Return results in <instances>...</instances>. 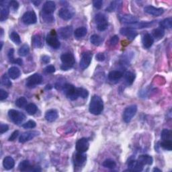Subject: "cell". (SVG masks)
<instances>
[{
  "instance_id": "30",
  "label": "cell",
  "mask_w": 172,
  "mask_h": 172,
  "mask_svg": "<svg viewBox=\"0 0 172 172\" xmlns=\"http://www.w3.org/2000/svg\"><path fill=\"white\" fill-rule=\"evenodd\" d=\"M123 73L120 71H112L108 74V79L110 81H117L123 77Z\"/></svg>"
},
{
  "instance_id": "46",
  "label": "cell",
  "mask_w": 172,
  "mask_h": 172,
  "mask_svg": "<svg viewBox=\"0 0 172 172\" xmlns=\"http://www.w3.org/2000/svg\"><path fill=\"white\" fill-rule=\"evenodd\" d=\"M79 91H80V97H82V98H87L88 96H89V92L84 88H79Z\"/></svg>"
},
{
  "instance_id": "41",
  "label": "cell",
  "mask_w": 172,
  "mask_h": 172,
  "mask_svg": "<svg viewBox=\"0 0 172 172\" xmlns=\"http://www.w3.org/2000/svg\"><path fill=\"white\" fill-rule=\"evenodd\" d=\"M161 147L164 148V149L167 151H171L172 148V142L171 140H163L161 143Z\"/></svg>"
},
{
  "instance_id": "34",
  "label": "cell",
  "mask_w": 172,
  "mask_h": 172,
  "mask_svg": "<svg viewBox=\"0 0 172 172\" xmlns=\"http://www.w3.org/2000/svg\"><path fill=\"white\" fill-rule=\"evenodd\" d=\"M103 39L99 35L97 34H93L90 37V42L92 45L95 46H99L101 45V43L102 42Z\"/></svg>"
},
{
  "instance_id": "14",
  "label": "cell",
  "mask_w": 172,
  "mask_h": 172,
  "mask_svg": "<svg viewBox=\"0 0 172 172\" xmlns=\"http://www.w3.org/2000/svg\"><path fill=\"white\" fill-rule=\"evenodd\" d=\"M87 160V157L86 155H84L83 153H78L73 155V161L74 166L75 167H81L83 166Z\"/></svg>"
},
{
  "instance_id": "57",
  "label": "cell",
  "mask_w": 172,
  "mask_h": 172,
  "mask_svg": "<svg viewBox=\"0 0 172 172\" xmlns=\"http://www.w3.org/2000/svg\"><path fill=\"white\" fill-rule=\"evenodd\" d=\"M41 61H42V62H43V63L47 64V63H49V62H50V57H49V56L44 55L43 57H42V58H41Z\"/></svg>"
},
{
  "instance_id": "49",
  "label": "cell",
  "mask_w": 172,
  "mask_h": 172,
  "mask_svg": "<svg viewBox=\"0 0 172 172\" xmlns=\"http://www.w3.org/2000/svg\"><path fill=\"white\" fill-rule=\"evenodd\" d=\"M44 71H45V73H47V74L53 73L54 71H55V67H54L53 65H49V66H47V67L45 68Z\"/></svg>"
},
{
  "instance_id": "47",
  "label": "cell",
  "mask_w": 172,
  "mask_h": 172,
  "mask_svg": "<svg viewBox=\"0 0 172 172\" xmlns=\"http://www.w3.org/2000/svg\"><path fill=\"white\" fill-rule=\"evenodd\" d=\"M42 18L46 22H48V23L53 22L54 19L52 15H47V14H43Z\"/></svg>"
},
{
  "instance_id": "31",
  "label": "cell",
  "mask_w": 172,
  "mask_h": 172,
  "mask_svg": "<svg viewBox=\"0 0 172 172\" xmlns=\"http://www.w3.org/2000/svg\"><path fill=\"white\" fill-rule=\"evenodd\" d=\"M10 13V10L7 6H3L1 4V14H0V20L1 22L5 21L8 18Z\"/></svg>"
},
{
  "instance_id": "8",
  "label": "cell",
  "mask_w": 172,
  "mask_h": 172,
  "mask_svg": "<svg viewBox=\"0 0 172 172\" xmlns=\"http://www.w3.org/2000/svg\"><path fill=\"white\" fill-rule=\"evenodd\" d=\"M46 42L47 44L54 49H59L61 44L60 42L58 41V38L57 37V35L55 32L54 30H52L51 32L48 34L47 37H46Z\"/></svg>"
},
{
  "instance_id": "55",
  "label": "cell",
  "mask_w": 172,
  "mask_h": 172,
  "mask_svg": "<svg viewBox=\"0 0 172 172\" xmlns=\"http://www.w3.org/2000/svg\"><path fill=\"white\" fill-rule=\"evenodd\" d=\"M19 135V131H14L12 134L11 135V136H10V138H9V140L10 141H13V140H15L16 139V138L18 137Z\"/></svg>"
},
{
  "instance_id": "11",
  "label": "cell",
  "mask_w": 172,
  "mask_h": 172,
  "mask_svg": "<svg viewBox=\"0 0 172 172\" xmlns=\"http://www.w3.org/2000/svg\"><path fill=\"white\" fill-rule=\"evenodd\" d=\"M92 59V53L90 51L85 52L82 54V57L80 62V67L84 70L87 69L91 63Z\"/></svg>"
},
{
  "instance_id": "20",
  "label": "cell",
  "mask_w": 172,
  "mask_h": 172,
  "mask_svg": "<svg viewBox=\"0 0 172 172\" xmlns=\"http://www.w3.org/2000/svg\"><path fill=\"white\" fill-rule=\"evenodd\" d=\"M120 21L122 22L123 24L131 25L139 22V18H136V16H134V15L127 14L122 16V18H120Z\"/></svg>"
},
{
  "instance_id": "53",
  "label": "cell",
  "mask_w": 172,
  "mask_h": 172,
  "mask_svg": "<svg viewBox=\"0 0 172 172\" xmlns=\"http://www.w3.org/2000/svg\"><path fill=\"white\" fill-rule=\"evenodd\" d=\"M9 6L14 10H17L19 7V3L16 1H11L9 3Z\"/></svg>"
},
{
  "instance_id": "6",
  "label": "cell",
  "mask_w": 172,
  "mask_h": 172,
  "mask_svg": "<svg viewBox=\"0 0 172 172\" xmlns=\"http://www.w3.org/2000/svg\"><path fill=\"white\" fill-rule=\"evenodd\" d=\"M137 111L136 105H131L125 108L123 112V120L126 123H129Z\"/></svg>"
},
{
  "instance_id": "25",
  "label": "cell",
  "mask_w": 172,
  "mask_h": 172,
  "mask_svg": "<svg viewBox=\"0 0 172 172\" xmlns=\"http://www.w3.org/2000/svg\"><path fill=\"white\" fill-rule=\"evenodd\" d=\"M58 117V112L56 110H50L46 112L45 114L46 120L49 123H53L55 121Z\"/></svg>"
},
{
  "instance_id": "3",
  "label": "cell",
  "mask_w": 172,
  "mask_h": 172,
  "mask_svg": "<svg viewBox=\"0 0 172 172\" xmlns=\"http://www.w3.org/2000/svg\"><path fill=\"white\" fill-rule=\"evenodd\" d=\"M61 60L62 62L61 68L63 71H67V70L71 69L75 64V57L73 54L70 53L62 54L61 56Z\"/></svg>"
},
{
  "instance_id": "21",
  "label": "cell",
  "mask_w": 172,
  "mask_h": 172,
  "mask_svg": "<svg viewBox=\"0 0 172 172\" xmlns=\"http://www.w3.org/2000/svg\"><path fill=\"white\" fill-rule=\"evenodd\" d=\"M128 169L130 171H141L143 170L144 166L141 163H140L138 160H132L128 163Z\"/></svg>"
},
{
  "instance_id": "35",
  "label": "cell",
  "mask_w": 172,
  "mask_h": 172,
  "mask_svg": "<svg viewBox=\"0 0 172 172\" xmlns=\"http://www.w3.org/2000/svg\"><path fill=\"white\" fill-rule=\"evenodd\" d=\"M124 79L125 81L128 85H131L133 83L135 80V75L131 71H127L124 74Z\"/></svg>"
},
{
  "instance_id": "38",
  "label": "cell",
  "mask_w": 172,
  "mask_h": 172,
  "mask_svg": "<svg viewBox=\"0 0 172 172\" xmlns=\"http://www.w3.org/2000/svg\"><path fill=\"white\" fill-rule=\"evenodd\" d=\"M30 49L28 45H22L19 49L18 50V54L21 57H26L29 53Z\"/></svg>"
},
{
  "instance_id": "24",
  "label": "cell",
  "mask_w": 172,
  "mask_h": 172,
  "mask_svg": "<svg viewBox=\"0 0 172 172\" xmlns=\"http://www.w3.org/2000/svg\"><path fill=\"white\" fill-rule=\"evenodd\" d=\"M154 21L152 22H139L135 24L129 25V27L132 28H149L150 26L154 24Z\"/></svg>"
},
{
  "instance_id": "40",
  "label": "cell",
  "mask_w": 172,
  "mask_h": 172,
  "mask_svg": "<svg viewBox=\"0 0 172 172\" xmlns=\"http://www.w3.org/2000/svg\"><path fill=\"white\" fill-rule=\"evenodd\" d=\"M161 137L162 140H171V131L168 129H163L161 132Z\"/></svg>"
},
{
  "instance_id": "39",
  "label": "cell",
  "mask_w": 172,
  "mask_h": 172,
  "mask_svg": "<svg viewBox=\"0 0 172 172\" xmlns=\"http://www.w3.org/2000/svg\"><path fill=\"white\" fill-rule=\"evenodd\" d=\"M10 38L15 45H19L21 43V38L16 32H12L10 34Z\"/></svg>"
},
{
  "instance_id": "32",
  "label": "cell",
  "mask_w": 172,
  "mask_h": 172,
  "mask_svg": "<svg viewBox=\"0 0 172 172\" xmlns=\"http://www.w3.org/2000/svg\"><path fill=\"white\" fill-rule=\"evenodd\" d=\"M88 30L85 27H80V28H77L75 32H74V35L76 38H81L82 37H85L87 34Z\"/></svg>"
},
{
  "instance_id": "10",
  "label": "cell",
  "mask_w": 172,
  "mask_h": 172,
  "mask_svg": "<svg viewBox=\"0 0 172 172\" xmlns=\"http://www.w3.org/2000/svg\"><path fill=\"white\" fill-rule=\"evenodd\" d=\"M89 147V140L86 138H81L77 141L75 144L76 151L78 153H84L88 150Z\"/></svg>"
},
{
  "instance_id": "54",
  "label": "cell",
  "mask_w": 172,
  "mask_h": 172,
  "mask_svg": "<svg viewBox=\"0 0 172 172\" xmlns=\"http://www.w3.org/2000/svg\"><path fill=\"white\" fill-rule=\"evenodd\" d=\"M9 130V127L7 124H1V127H0V133L3 134L4 132H7Z\"/></svg>"
},
{
  "instance_id": "33",
  "label": "cell",
  "mask_w": 172,
  "mask_h": 172,
  "mask_svg": "<svg viewBox=\"0 0 172 172\" xmlns=\"http://www.w3.org/2000/svg\"><path fill=\"white\" fill-rule=\"evenodd\" d=\"M159 26L162 29H170L172 27V19L168 18L164 19L163 20L160 22Z\"/></svg>"
},
{
  "instance_id": "44",
  "label": "cell",
  "mask_w": 172,
  "mask_h": 172,
  "mask_svg": "<svg viewBox=\"0 0 172 172\" xmlns=\"http://www.w3.org/2000/svg\"><path fill=\"white\" fill-rule=\"evenodd\" d=\"M122 2H112L111 3H110V5L107 8H106V10L107 11H109V12H111V11H114L116 8H117V7H118V6H119V3H121Z\"/></svg>"
},
{
  "instance_id": "36",
  "label": "cell",
  "mask_w": 172,
  "mask_h": 172,
  "mask_svg": "<svg viewBox=\"0 0 172 172\" xmlns=\"http://www.w3.org/2000/svg\"><path fill=\"white\" fill-rule=\"evenodd\" d=\"M26 111L30 115H34L37 112V107L34 104L30 103L26 105Z\"/></svg>"
},
{
  "instance_id": "23",
  "label": "cell",
  "mask_w": 172,
  "mask_h": 172,
  "mask_svg": "<svg viewBox=\"0 0 172 172\" xmlns=\"http://www.w3.org/2000/svg\"><path fill=\"white\" fill-rule=\"evenodd\" d=\"M32 43L34 47L37 49H41L44 46V40L43 38L39 34L34 35L32 38Z\"/></svg>"
},
{
  "instance_id": "58",
  "label": "cell",
  "mask_w": 172,
  "mask_h": 172,
  "mask_svg": "<svg viewBox=\"0 0 172 172\" xmlns=\"http://www.w3.org/2000/svg\"><path fill=\"white\" fill-rule=\"evenodd\" d=\"M13 63L14 64H17V65H23V61H22V59H21V58H15Z\"/></svg>"
},
{
  "instance_id": "61",
  "label": "cell",
  "mask_w": 172,
  "mask_h": 172,
  "mask_svg": "<svg viewBox=\"0 0 172 172\" xmlns=\"http://www.w3.org/2000/svg\"><path fill=\"white\" fill-rule=\"evenodd\" d=\"M3 30L2 29V30H1V37L3 36Z\"/></svg>"
},
{
  "instance_id": "18",
  "label": "cell",
  "mask_w": 172,
  "mask_h": 172,
  "mask_svg": "<svg viewBox=\"0 0 172 172\" xmlns=\"http://www.w3.org/2000/svg\"><path fill=\"white\" fill-rule=\"evenodd\" d=\"M73 33V28L71 26H67L58 29V35L62 39H68L71 37Z\"/></svg>"
},
{
  "instance_id": "2",
  "label": "cell",
  "mask_w": 172,
  "mask_h": 172,
  "mask_svg": "<svg viewBox=\"0 0 172 172\" xmlns=\"http://www.w3.org/2000/svg\"><path fill=\"white\" fill-rule=\"evenodd\" d=\"M62 89L66 97L70 100H75L78 97H80L79 88H75V86L72 84H64Z\"/></svg>"
},
{
  "instance_id": "9",
  "label": "cell",
  "mask_w": 172,
  "mask_h": 172,
  "mask_svg": "<svg viewBox=\"0 0 172 172\" xmlns=\"http://www.w3.org/2000/svg\"><path fill=\"white\" fill-rule=\"evenodd\" d=\"M22 20L23 23H24L25 24H34L37 22V15L34 11H26V12L24 13V15H22Z\"/></svg>"
},
{
  "instance_id": "42",
  "label": "cell",
  "mask_w": 172,
  "mask_h": 172,
  "mask_svg": "<svg viewBox=\"0 0 172 172\" xmlns=\"http://www.w3.org/2000/svg\"><path fill=\"white\" fill-rule=\"evenodd\" d=\"M27 104V100L24 97H20L15 101V105L18 108H23Z\"/></svg>"
},
{
  "instance_id": "7",
  "label": "cell",
  "mask_w": 172,
  "mask_h": 172,
  "mask_svg": "<svg viewBox=\"0 0 172 172\" xmlns=\"http://www.w3.org/2000/svg\"><path fill=\"white\" fill-rule=\"evenodd\" d=\"M42 82V76L38 73L33 74L26 80V86L28 88H34Z\"/></svg>"
},
{
  "instance_id": "26",
  "label": "cell",
  "mask_w": 172,
  "mask_h": 172,
  "mask_svg": "<svg viewBox=\"0 0 172 172\" xmlns=\"http://www.w3.org/2000/svg\"><path fill=\"white\" fill-rule=\"evenodd\" d=\"M3 166L4 168L7 170H11L15 166V161L14 159L10 157V156H7L3 159Z\"/></svg>"
},
{
  "instance_id": "48",
  "label": "cell",
  "mask_w": 172,
  "mask_h": 172,
  "mask_svg": "<svg viewBox=\"0 0 172 172\" xmlns=\"http://www.w3.org/2000/svg\"><path fill=\"white\" fill-rule=\"evenodd\" d=\"M14 50L13 49H10L8 51V53H7V57H8V58L10 61L11 62V63H13L14 60L15 58H14Z\"/></svg>"
},
{
  "instance_id": "16",
  "label": "cell",
  "mask_w": 172,
  "mask_h": 172,
  "mask_svg": "<svg viewBox=\"0 0 172 172\" xmlns=\"http://www.w3.org/2000/svg\"><path fill=\"white\" fill-rule=\"evenodd\" d=\"M19 170L21 171H41V169H38V167H35L31 166L30 163L28 160L22 161L19 164Z\"/></svg>"
},
{
  "instance_id": "59",
  "label": "cell",
  "mask_w": 172,
  "mask_h": 172,
  "mask_svg": "<svg viewBox=\"0 0 172 172\" xmlns=\"http://www.w3.org/2000/svg\"><path fill=\"white\" fill-rule=\"evenodd\" d=\"M32 3H34V6H39V4H40V3H41V1H32Z\"/></svg>"
},
{
  "instance_id": "28",
  "label": "cell",
  "mask_w": 172,
  "mask_h": 172,
  "mask_svg": "<svg viewBox=\"0 0 172 172\" xmlns=\"http://www.w3.org/2000/svg\"><path fill=\"white\" fill-rule=\"evenodd\" d=\"M9 77L12 80H16L20 76L21 71L17 67H11L8 70Z\"/></svg>"
},
{
  "instance_id": "50",
  "label": "cell",
  "mask_w": 172,
  "mask_h": 172,
  "mask_svg": "<svg viewBox=\"0 0 172 172\" xmlns=\"http://www.w3.org/2000/svg\"><path fill=\"white\" fill-rule=\"evenodd\" d=\"M7 97H8V93H7V92H6L4 89H0V100L1 101L4 100Z\"/></svg>"
},
{
  "instance_id": "15",
  "label": "cell",
  "mask_w": 172,
  "mask_h": 172,
  "mask_svg": "<svg viewBox=\"0 0 172 172\" xmlns=\"http://www.w3.org/2000/svg\"><path fill=\"white\" fill-rule=\"evenodd\" d=\"M144 11L147 14L154 15V16H159L164 13V10L161 7H155L152 6H146L144 8Z\"/></svg>"
},
{
  "instance_id": "4",
  "label": "cell",
  "mask_w": 172,
  "mask_h": 172,
  "mask_svg": "<svg viewBox=\"0 0 172 172\" xmlns=\"http://www.w3.org/2000/svg\"><path fill=\"white\" fill-rule=\"evenodd\" d=\"M8 116L10 120L17 125L22 124L26 119V116L22 112L13 110V109L9 110Z\"/></svg>"
},
{
  "instance_id": "37",
  "label": "cell",
  "mask_w": 172,
  "mask_h": 172,
  "mask_svg": "<svg viewBox=\"0 0 172 172\" xmlns=\"http://www.w3.org/2000/svg\"><path fill=\"white\" fill-rule=\"evenodd\" d=\"M102 166L105 168H109V169H114L116 166V163L114 161V160L108 159H105V161L103 162Z\"/></svg>"
},
{
  "instance_id": "29",
  "label": "cell",
  "mask_w": 172,
  "mask_h": 172,
  "mask_svg": "<svg viewBox=\"0 0 172 172\" xmlns=\"http://www.w3.org/2000/svg\"><path fill=\"white\" fill-rule=\"evenodd\" d=\"M165 35V31L163 29L159 28H155L153 31H152V35L153 39L156 41L161 40V39L164 37Z\"/></svg>"
},
{
  "instance_id": "1",
  "label": "cell",
  "mask_w": 172,
  "mask_h": 172,
  "mask_svg": "<svg viewBox=\"0 0 172 172\" xmlns=\"http://www.w3.org/2000/svg\"><path fill=\"white\" fill-rule=\"evenodd\" d=\"M104 110V103L102 99L97 95H94L91 99L89 105V110L92 114L99 115Z\"/></svg>"
},
{
  "instance_id": "5",
  "label": "cell",
  "mask_w": 172,
  "mask_h": 172,
  "mask_svg": "<svg viewBox=\"0 0 172 172\" xmlns=\"http://www.w3.org/2000/svg\"><path fill=\"white\" fill-rule=\"evenodd\" d=\"M95 21L97 25V28L99 31H104L108 28V22L104 14L101 13L96 14L95 16Z\"/></svg>"
},
{
  "instance_id": "62",
  "label": "cell",
  "mask_w": 172,
  "mask_h": 172,
  "mask_svg": "<svg viewBox=\"0 0 172 172\" xmlns=\"http://www.w3.org/2000/svg\"><path fill=\"white\" fill-rule=\"evenodd\" d=\"M3 47V42H1V47H0V50L2 49Z\"/></svg>"
},
{
  "instance_id": "17",
  "label": "cell",
  "mask_w": 172,
  "mask_h": 172,
  "mask_svg": "<svg viewBox=\"0 0 172 172\" xmlns=\"http://www.w3.org/2000/svg\"><path fill=\"white\" fill-rule=\"evenodd\" d=\"M56 9L55 3L53 1H47L44 3L42 7V12L45 14L52 15Z\"/></svg>"
},
{
  "instance_id": "45",
  "label": "cell",
  "mask_w": 172,
  "mask_h": 172,
  "mask_svg": "<svg viewBox=\"0 0 172 172\" xmlns=\"http://www.w3.org/2000/svg\"><path fill=\"white\" fill-rule=\"evenodd\" d=\"M36 126H37L36 123H35L34 120H28V122H26V123L23 124L22 127L24 128L28 129V128H34L36 127Z\"/></svg>"
},
{
  "instance_id": "56",
  "label": "cell",
  "mask_w": 172,
  "mask_h": 172,
  "mask_svg": "<svg viewBox=\"0 0 172 172\" xmlns=\"http://www.w3.org/2000/svg\"><path fill=\"white\" fill-rule=\"evenodd\" d=\"M96 58V60L98 61H104L105 60V58L104 54L101 53L97 54Z\"/></svg>"
},
{
  "instance_id": "19",
  "label": "cell",
  "mask_w": 172,
  "mask_h": 172,
  "mask_svg": "<svg viewBox=\"0 0 172 172\" xmlns=\"http://www.w3.org/2000/svg\"><path fill=\"white\" fill-rule=\"evenodd\" d=\"M74 15V12L73 11L70 10L66 7L61 8L58 11V16L61 19H64V20H69V19H71Z\"/></svg>"
},
{
  "instance_id": "52",
  "label": "cell",
  "mask_w": 172,
  "mask_h": 172,
  "mask_svg": "<svg viewBox=\"0 0 172 172\" xmlns=\"http://www.w3.org/2000/svg\"><path fill=\"white\" fill-rule=\"evenodd\" d=\"M93 5L97 9H101V7H102L103 5V1L101 0H96V1L93 2Z\"/></svg>"
},
{
  "instance_id": "51",
  "label": "cell",
  "mask_w": 172,
  "mask_h": 172,
  "mask_svg": "<svg viewBox=\"0 0 172 172\" xmlns=\"http://www.w3.org/2000/svg\"><path fill=\"white\" fill-rule=\"evenodd\" d=\"M118 41H119V38H118V36H116V35H114V37H112L111 38L110 41V43L111 46H116L117 44H118Z\"/></svg>"
},
{
  "instance_id": "12",
  "label": "cell",
  "mask_w": 172,
  "mask_h": 172,
  "mask_svg": "<svg viewBox=\"0 0 172 172\" xmlns=\"http://www.w3.org/2000/svg\"><path fill=\"white\" fill-rule=\"evenodd\" d=\"M39 135V132L37 131H27L22 133L19 137V142L21 143H24L27 141L32 140L34 137Z\"/></svg>"
},
{
  "instance_id": "13",
  "label": "cell",
  "mask_w": 172,
  "mask_h": 172,
  "mask_svg": "<svg viewBox=\"0 0 172 172\" xmlns=\"http://www.w3.org/2000/svg\"><path fill=\"white\" fill-rule=\"evenodd\" d=\"M120 32L123 36L127 37L130 41L134 40L138 34L137 32L135 29L130 28V27H126V28H121Z\"/></svg>"
},
{
  "instance_id": "60",
  "label": "cell",
  "mask_w": 172,
  "mask_h": 172,
  "mask_svg": "<svg viewBox=\"0 0 172 172\" xmlns=\"http://www.w3.org/2000/svg\"><path fill=\"white\" fill-rule=\"evenodd\" d=\"M153 171H159V172H161V170H160L157 169V168H154Z\"/></svg>"
},
{
  "instance_id": "22",
  "label": "cell",
  "mask_w": 172,
  "mask_h": 172,
  "mask_svg": "<svg viewBox=\"0 0 172 172\" xmlns=\"http://www.w3.org/2000/svg\"><path fill=\"white\" fill-rule=\"evenodd\" d=\"M154 42V39L153 37L151 36V34L146 33L143 37L142 39V43L143 46L145 49H149L151 48L152 45H153Z\"/></svg>"
},
{
  "instance_id": "43",
  "label": "cell",
  "mask_w": 172,
  "mask_h": 172,
  "mask_svg": "<svg viewBox=\"0 0 172 172\" xmlns=\"http://www.w3.org/2000/svg\"><path fill=\"white\" fill-rule=\"evenodd\" d=\"M2 84L6 86L7 88H10L12 84H11V81H10L9 77L7 76L6 74H4L2 77Z\"/></svg>"
},
{
  "instance_id": "27",
  "label": "cell",
  "mask_w": 172,
  "mask_h": 172,
  "mask_svg": "<svg viewBox=\"0 0 172 172\" xmlns=\"http://www.w3.org/2000/svg\"><path fill=\"white\" fill-rule=\"evenodd\" d=\"M138 161L140 163H141L143 166H144V165L151 166L153 164V157H152L150 155H140L139 157Z\"/></svg>"
}]
</instances>
